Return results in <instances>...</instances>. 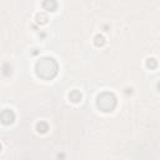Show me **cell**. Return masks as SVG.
I'll return each instance as SVG.
<instances>
[{"label": "cell", "instance_id": "obj_2", "mask_svg": "<svg viewBox=\"0 0 160 160\" xmlns=\"http://www.w3.org/2000/svg\"><path fill=\"white\" fill-rule=\"evenodd\" d=\"M116 104H118V99L116 96L110 92V91H104L101 92L98 99H96V105L98 108L104 111V112H110L112 111L115 108H116Z\"/></svg>", "mask_w": 160, "mask_h": 160}, {"label": "cell", "instance_id": "obj_4", "mask_svg": "<svg viewBox=\"0 0 160 160\" xmlns=\"http://www.w3.org/2000/svg\"><path fill=\"white\" fill-rule=\"evenodd\" d=\"M42 8L48 11H54L58 8L56 0H42Z\"/></svg>", "mask_w": 160, "mask_h": 160}, {"label": "cell", "instance_id": "obj_3", "mask_svg": "<svg viewBox=\"0 0 160 160\" xmlns=\"http://www.w3.org/2000/svg\"><path fill=\"white\" fill-rule=\"evenodd\" d=\"M14 120H15V114H14L12 110L5 109V110L1 111V122H2L4 125L11 124V122H14Z\"/></svg>", "mask_w": 160, "mask_h": 160}, {"label": "cell", "instance_id": "obj_10", "mask_svg": "<svg viewBox=\"0 0 160 160\" xmlns=\"http://www.w3.org/2000/svg\"><path fill=\"white\" fill-rule=\"evenodd\" d=\"M158 89H159V90H160V82H159V84H158Z\"/></svg>", "mask_w": 160, "mask_h": 160}, {"label": "cell", "instance_id": "obj_5", "mask_svg": "<svg viewBox=\"0 0 160 160\" xmlns=\"http://www.w3.org/2000/svg\"><path fill=\"white\" fill-rule=\"evenodd\" d=\"M69 99L72 101V102H79L81 100V92L79 90H72L70 91L69 94Z\"/></svg>", "mask_w": 160, "mask_h": 160}, {"label": "cell", "instance_id": "obj_6", "mask_svg": "<svg viewBox=\"0 0 160 160\" xmlns=\"http://www.w3.org/2000/svg\"><path fill=\"white\" fill-rule=\"evenodd\" d=\"M36 130H38V132H40V134L46 132V131L49 130L48 122H45V121H39V122L36 124Z\"/></svg>", "mask_w": 160, "mask_h": 160}, {"label": "cell", "instance_id": "obj_8", "mask_svg": "<svg viewBox=\"0 0 160 160\" xmlns=\"http://www.w3.org/2000/svg\"><path fill=\"white\" fill-rule=\"evenodd\" d=\"M146 68H149V69H155L156 66H158V61L154 59V58H149V59H146Z\"/></svg>", "mask_w": 160, "mask_h": 160}, {"label": "cell", "instance_id": "obj_7", "mask_svg": "<svg viewBox=\"0 0 160 160\" xmlns=\"http://www.w3.org/2000/svg\"><path fill=\"white\" fill-rule=\"evenodd\" d=\"M94 44H95L96 46H102V45L105 44V38H104L102 35L98 34V35L94 38Z\"/></svg>", "mask_w": 160, "mask_h": 160}, {"label": "cell", "instance_id": "obj_1", "mask_svg": "<svg viewBox=\"0 0 160 160\" xmlns=\"http://www.w3.org/2000/svg\"><path fill=\"white\" fill-rule=\"evenodd\" d=\"M58 62L50 58V56H44L40 60H38L36 65H35V72L39 78L45 79V80H50L54 79L58 75Z\"/></svg>", "mask_w": 160, "mask_h": 160}, {"label": "cell", "instance_id": "obj_9", "mask_svg": "<svg viewBox=\"0 0 160 160\" xmlns=\"http://www.w3.org/2000/svg\"><path fill=\"white\" fill-rule=\"evenodd\" d=\"M36 20H38L39 24H46V21H48V15L44 14V12H39V14L36 15Z\"/></svg>", "mask_w": 160, "mask_h": 160}]
</instances>
